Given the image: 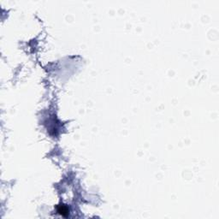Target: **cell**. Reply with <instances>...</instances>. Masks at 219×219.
Here are the masks:
<instances>
[{
  "label": "cell",
  "instance_id": "cell-1",
  "mask_svg": "<svg viewBox=\"0 0 219 219\" xmlns=\"http://www.w3.org/2000/svg\"><path fill=\"white\" fill-rule=\"evenodd\" d=\"M57 212L61 215V216H63V217H68V215H69V209H68V207L64 205H58L57 206Z\"/></svg>",
  "mask_w": 219,
  "mask_h": 219
}]
</instances>
